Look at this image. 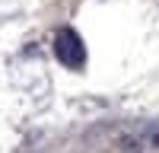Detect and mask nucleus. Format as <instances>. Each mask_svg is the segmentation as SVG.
I'll return each instance as SVG.
<instances>
[{"instance_id":"f257e3e1","label":"nucleus","mask_w":159,"mask_h":153,"mask_svg":"<svg viewBox=\"0 0 159 153\" xmlns=\"http://www.w3.org/2000/svg\"><path fill=\"white\" fill-rule=\"evenodd\" d=\"M54 54L61 64H67V67H83L86 64V45H83V38H80L73 29H61L57 38H54Z\"/></svg>"}]
</instances>
